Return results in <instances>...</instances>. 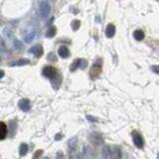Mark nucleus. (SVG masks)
<instances>
[{"label":"nucleus","mask_w":159,"mask_h":159,"mask_svg":"<svg viewBox=\"0 0 159 159\" xmlns=\"http://www.w3.org/2000/svg\"><path fill=\"white\" fill-rule=\"evenodd\" d=\"M43 76L46 78L50 79L52 81V85L53 86H55V83H57L58 86H60L61 82H62V78L59 75V72L55 69V68L51 67V66H47L43 69Z\"/></svg>","instance_id":"obj_1"},{"label":"nucleus","mask_w":159,"mask_h":159,"mask_svg":"<svg viewBox=\"0 0 159 159\" xmlns=\"http://www.w3.org/2000/svg\"><path fill=\"white\" fill-rule=\"evenodd\" d=\"M42 154H43V150H37L34 154L33 159H39L42 156Z\"/></svg>","instance_id":"obj_21"},{"label":"nucleus","mask_w":159,"mask_h":159,"mask_svg":"<svg viewBox=\"0 0 159 159\" xmlns=\"http://www.w3.org/2000/svg\"><path fill=\"white\" fill-rule=\"evenodd\" d=\"M157 159H159V153L157 154Z\"/></svg>","instance_id":"obj_28"},{"label":"nucleus","mask_w":159,"mask_h":159,"mask_svg":"<svg viewBox=\"0 0 159 159\" xmlns=\"http://www.w3.org/2000/svg\"><path fill=\"white\" fill-rule=\"evenodd\" d=\"M86 64H88V62H86V60H83V59H77L73 64L71 65V67H70V70L71 71H76L78 68H82V69H85Z\"/></svg>","instance_id":"obj_4"},{"label":"nucleus","mask_w":159,"mask_h":159,"mask_svg":"<svg viewBox=\"0 0 159 159\" xmlns=\"http://www.w3.org/2000/svg\"><path fill=\"white\" fill-rule=\"evenodd\" d=\"M3 76H4V72L1 71V78H3Z\"/></svg>","instance_id":"obj_27"},{"label":"nucleus","mask_w":159,"mask_h":159,"mask_svg":"<svg viewBox=\"0 0 159 159\" xmlns=\"http://www.w3.org/2000/svg\"><path fill=\"white\" fill-rule=\"evenodd\" d=\"M51 12V6L50 3L46 0H42L39 3V13L42 18H47L50 15Z\"/></svg>","instance_id":"obj_2"},{"label":"nucleus","mask_w":159,"mask_h":159,"mask_svg":"<svg viewBox=\"0 0 159 159\" xmlns=\"http://www.w3.org/2000/svg\"><path fill=\"white\" fill-rule=\"evenodd\" d=\"M30 63V61L29 60H27V59H22V60H19V61H17V62H13V63H11V65L10 66H24V65H27V64H29Z\"/></svg>","instance_id":"obj_14"},{"label":"nucleus","mask_w":159,"mask_h":159,"mask_svg":"<svg viewBox=\"0 0 159 159\" xmlns=\"http://www.w3.org/2000/svg\"><path fill=\"white\" fill-rule=\"evenodd\" d=\"M14 46H15L17 49H21V48H22V44H21V42L18 41V40H16V41L14 42Z\"/></svg>","instance_id":"obj_24"},{"label":"nucleus","mask_w":159,"mask_h":159,"mask_svg":"<svg viewBox=\"0 0 159 159\" xmlns=\"http://www.w3.org/2000/svg\"><path fill=\"white\" fill-rule=\"evenodd\" d=\"M56 32H57V29H56L55 27H51L50 29H49L48 31H47L46 37H47V38H52V37L55 36Z\"/></svg>","instance_id":"obj_16"},{"label":"nucleus","mask_w":159,"mask_h":159,"mask_svg":"<svg viewBox=\"0 0 159 159\" xmlns=\"http://www.w3.org/2000/svg\"><path fill=\"white\" fill-rule=\"evenodd\" d=\"M34 37H35V32H31V33H29L25 37V41H26L27 43H30V42L34 39Z\"/></svg>","instance_id":"obj_18"},{"label":"nucleus","mask_w":159,"mask_h":159,"mask_svg":"<svg viewBox=\"0 0 159 159\" xmlns=\"http://www.w3.org/2000/svg\"><path fill=\"white\" fill-rule=\"evenodd\" d=\"M48 59L50 61H56L57 60V58H56V56H55V54L54 53H50L48 55Z\"/></svg>","instance_id":"obj_23"},{"label":"nucleus","mask_w":159,"mask_h":159,"mask_svg":"<svg viewBox=\"0 0 159 159\" xmlns=\"http://www.w3.org/2000/svg\"><path fill=\"white\" fill-rule=\"evenodd\" d=\"M111 155H113V159H121V151L118 147H114L111 149Z\"/></svg>","instance_id":"obj_13"},{"label":"nucleus","mask_w":159,"mask_h":159,"mask_svg":"<svg viewBox=\"0 0 159 159\" xmlns=\"http://www.w3.org/2000/svg\"><path fill=\"white\" fill-rule=\"evenodd\" d=\"M28 145L26 143H22L20 145V148H19V153H20V156H24L26 155L27 152H28Z\"/></svg>","instance_id":"obj_15"},{"label":"nucleus","mask_w":159,"mask_h":159,"mask_svg":"<svg viewBox=\"0 0 159 159\" xmlns=\"http://www.w3.org/2000/svg\"><path fill=\"white\" fill-rule=\"evenodd\" d=\"M80 25H81V22H80L79 20H74L73 22H72V27H73V29L75 30V31L79 29Z\"/></svg>","instance_id":"obj_20"},{"label":"nucleus","mask_w":159,"mask_h":159,"mask_svg":"<svg viewBox=\"0 0 159 159\" xmlns=\"http://www.w3.org/2000/svg\"><path fill=\"white\" fill-rule=\"evenodd\" d=\"M151 70H152V72H154L155 74L159 75V66H157V65H154V66L151 67Z\"/></svg>","instance_id":"obj_22"},{"label":"nucleus","mask_w":159,"mask_h":159,"mask_svg":"<svg viewBox=\"0 0 159 159\" xmlns=\"http://www.w3.org/2000/svg\"><path fill=\"white\" fill-rule=\"evenodd\" d=\"M111 148L109 146H104L102 149V159H111Z\"/></svg>","instance_id":"obj_10"},{"label":"nucleus","mask_w":159,"mask_h":159,"mask_svg":"<svg viewBox=\"0 0 159 159\" xmlns=\"http://www.w3.org/2000/svg\"><path fill=\"white\" fill-rule=\"evenodd\" d=\"M133 37H134L135 40H137V41H141V40H143L144 38V32L142 31V30H135V31L133 32Z\"/></svg>","instance_id":"obj_12"},{"label":"nucleus","mask_w":159,"mask_h":159,"mask_svg":"<svg viewBox=\"0 0 159 159\" xmlns=\"http://www.w3.org/2000/svg\"><path fill=\"white\" fill-rule=\"evenodd\" d=\"M100 73H102V66L100 64H95L90 71V76L92 79H95L100 76Z\"/></svg>","instance_id":"obj_5"},{"label":"nucleus","mask_w":159,"mask_h":159,"mask_svg":"<svg viewBox=\"0 0 159 159\" xmlns=\"http://www.w3.org/2000/svg\"><path fill=\"white\" fill-rule=\"evenodd\" d=\"M86 119H88V120H90V121H92V122H95V121L97 120V118H93V116H92V115H86Z\"/></svg>","instance_id":"obj_25"},{"label":"nucleus","mask_w":159,"mask_h":159,"mask_svg":"<svg viewBox=\"0 0 159 159\" xmlns=\"http://www.w3.org/2000/svg\"><path fill=\"white\" fill-rule=\"evenodd\" d=\"M57 159H62V152H58V154H57Z\"/></svg>","instance_id":"obj_26"},{"label":"nucleus","mask_w":159,"mask_h":159,"mask_svg":"<svg viewBox=\"0 0 159 159\" xmlns=\"http://www.w3.org/2000/svg\"><path fill=\"white\" fill-rule=\"evenodd\" d=\"M90 140H91V142L93 143V144H100V143H102V136H100V134H97V133H93V134H91Z\"/></svg>","instance_id":"obj_8"},{"label":"nucleus","mask_w":159,"mask_h":159,"mask_svg":"<svg viewBox=\"0 0 159 159\" xmlns=\"http://www.w3.org/2000/svg\"><path fill=\"white\" fill-rule=\"evenodd\" d=\"M77 139L76 137L75 138H73V139H70L69 140V147L70 148H72V149H74L75 147H76V145H77Z\"/></svg>","instance_id":"obj_19"},{"label":"nucleus","mask_w":159,"mask_h":159,"mask_svg":"<svg viewBox=\"0 0 159 159\" xmlns=\"http://www.w3.org/2000/svg\"><path fill=\"white\" fill-rule=\"evenodd\" d=\"M131 135H132V141H133V143H134V145L137 147V148H143V146H144V140L143 138H142V136H141V134L138 132V131H132L131 133Z\"/></svg>","instance_id":"obj_3"},{"label":"nucleus","mask_w":159,"mask_h":159,"mask_svg":"<svg viewBox=\"0 0 159 159\" xmlns=\"http://www.w3.org/2000/svg\"><path fill=\"white\" fill-rule=\"evenodd\" d=\"M7 130H8V127H7V125H6L4 122H1V131H2V134H1V139H4V138H5V137H6Z\"/></svg>","instance_id":"obj_17"},{"label":"nucleus","mask_w":159,"mask_h":159,"mask_svg":"<svg viewBox=\"0 0 159 159\" xmlns=\"http://www.w3.org/2000/svg\"><path fill=\"white\" fill-rule=\"evenodd\" d=\"M29 52L32 53L33 55H35L37 58H39L43 55V47H42L41 45H35L30 49Z\"/></svg>","instance_id":"obj_7"},{"label":"nucleus","mask_w":159,"mask_h":159,"mask_svg":"<svg viewBox=\"0 0 159 159\" xmlns=\"http://www.w3.org/2000/svg\"><path fill=\"white\" fill-rule=\"evenodd\" d=\"M58 53H59L60 57L65 58V59L70 56V51L66 46H61L59 48V50H58Z\"/></svg>","instance_id":"obj_9"},{"label":"nucleus","mask_w":159,"mask_h":159,"mask_svg":"<svg viewBox=\"0 0 159 159\" xmlns=\"http://www.w3.org/2000/svg\"><path fill=\"white\" fill-rule=\"evenodd\" d=\"M114 34H115V27H114V25H113V24L107 25L106 30V37H109V38H111V37L114 36Z\"/></svg>","instance_id":"obj_11"},{"label":"nucleus","mask_w":159,"mask_h":159,"mask_svg":"<svg viewBox=\"0 0 159 159\" xmlns=\"http://www.w3.org/2000/svg\"><path fill=\"white\" fill-rule=\"evenodd\" d=\"M18 106L21 111H29L30 107H31V104H30V100L27 99H22L19 100L18 102Z\"/></svg>","instance_id":"obj_6"}]
</instances>
